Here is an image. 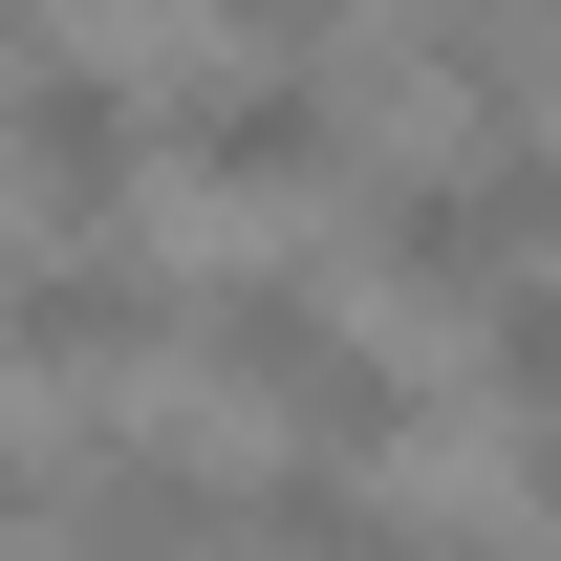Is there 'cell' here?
<instances>
[{
	"instance_id": "5",
	"label": "cell",
	"mask_w": 561,
	"mask_h": 561,
	"mask_svg": "<svg viewBox=\"0 0 561 561\" xmlns=\"http://www.w3.org/2000/svg\"><path fill=\"white\" fill-rule=\"evenodd\" d=\"M476 389H496V432H561V260L476 324Z\"/></svg>"
},
{
	"instance_id": "1",
	"label": "cell",
	"mask_w": 561,
	"mask_h": 561,
	"mask_svg": "<svg viewBox=\"0 0 561 561\" xmlns=\"http://www.w3.org/2000/svg\"><path fill=\"white\" fill-rule=\"evenodd\" d=\"M195 367H216L260 432H280V454H324V476L411 454V367L367 346V324H324L280 260H216V280H195Z\"/></svg>"
},
{
	"instance_id": "3",
	"label": "cell",
	"mask_w": 561,
	"mask_h": 561,
	"mask_svg": "<svg viewBox=\"0 0 561 561\" xmlns=\"http://www.w3.org/2000/svg\"><path fill=\"white\" fill-rule=\"evenodd\" d=\"M324 173H346V87L324 66H195L173 87V195L280 216V195H324Z\"/></svg>"
},
{
	"instance_id": "2",
	"label": "cell",
	"mask_w": 561,
	"mask_h": 561,
	"mask_svg": "<svg viewBox=\"0 0 561 561\" xmlns=\"http://www.w3.org/2000/svg\"><path fill=\"white\" fill-rule=\"evenodd\" d=\"M173 173V108H130V87L66 44V0H22V216L44 238H108V216Z\"/></svg>"
},
{
	"instance_id": "4",
	"label": "cell",
	"mask_w": 561,
	"mask_h": 561,
	"mask_svg": "<svg viewBox=\"0 0 561 561\" xmlns=\"http://www.w3.org/2000/svg\"><path fill=\"white\" fill-rule=\"evenodd\" d=\"M173 346H195V324H173L151 260H108V238H44V260H22V389H44V411H87L108 367H173Z\"/></svg>"
}]
</instances>
